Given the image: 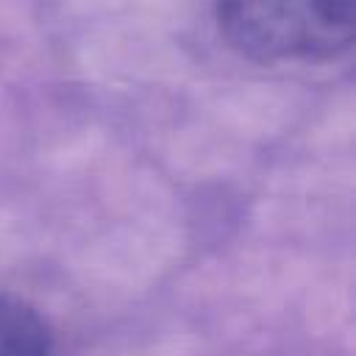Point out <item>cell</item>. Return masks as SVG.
<instances>
[{
  "instance_id": "2",
  "label": "cell",
  "mask_w": 356,
  "mask_h": 356,
  "mask_svg": "<svg viewBox=\"0 0 356 356\" xmlns=\"http://www.w3.org/2000/svg\"><path fill=\"white\" fill-rule=\"evenodd\" d=\"M0 356H50V328L36 306L0 292Z\"/></svg>"
},
{
  "instance_id": "1",
  "label": "cell",
  "mask_w": 356,
  "mask_h": 356,
  "mask_svg": "<svg viewBox=\"0 0 356 356\" xmlns=\"http://www.w3.org/2000/svg\"><path fill=\"white\" fill-rule=\"evenodd\" d=\"M214 19L253 61H323L353 44L356 0H214Z\"/></svg>"
}]
</instances>
